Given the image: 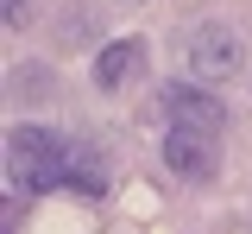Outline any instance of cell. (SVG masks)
<instances>
[{
  "instance_id": "cell-1",
  "label": "cell",
  "mask_w": 252,
  "mask_h": 234,
  "mask_svg": "<svg viewBox=\"0 0 252 234\" xmlns=\"http://www.w3.org/2000/svg\"><path fill=\"white\" fill-rule=\"evenodd\" d=\"M76 165H82V146L51 133V127H13L6 133V177L19 196L76 190Z\"/></svg>"
},
{
  "instance_id": "cell-2",
  "label": "cell",
  "mask_w": 252,
  "mask_h": 234,
  "mask_svg": "<svg viewBox=\"0 0 252 234\" xmlns=\"http://www.w3.org/2000/svg\"><path fill=\"white\" fill-rule=\"evenodd\" d=\"M164 127H195V133H227V101H215L202 82H170L164 89Z\"/></svg>"
},
{
  "instance_id": "cell-3",
  "label": "cell",
  "mask_w": 252,
  "mask_h": 234,
  "mask_svg": "<svg viewBox=\"0 0 252 234\" xmlns=\"http://www.w3.org/2000/svg\"><path fill=\"white\" fill-rule=\"evenodd\" d=\"M164 165L189 177V184H208L220 165V133H195V127H164Z\"/></svg>"
},
{
  "instance_id": "cell-4",
  "label": "cell",
  "mask_w": 252,
  "mask_h": 234,
  "mask_svg": "<svg viewBox=\"0 0 252 234\" xmlns=\"http://www.w3.org/2000/svg\"><path fill=\"white\" fill-rule=\"evenodd\" d=\"M240 70V38L227 26H195L189 32V76L195 82H227Z\"/></svg>"
},
{
  "instance_id": "cell-5",
  "label": "cell",
  "mask_w": 252,
  "mask_h": 234,
  "mask_svg": "<svg viewBox=\"0 0 252 234\" xmlns=\"http://www.w3.org/2000/svg\"><path fill=\"white\" fill-rule=\"evenodd\" d=\"M139 70H145V38H114V44L94 51V82H101V89L139 82Z\"/></svg>"
},
{
  "instance_id": "cell-6",
  "label": "cell",
  "mask_w": 252,
  "mask_h": 234,
  "mask_svg": "<svg viewBox=\"0 0 252 234\" xmlns=\"http://www.w3.org/2000/svg\"><path fill=\"white\" fill-rule=\"evenodd\" d=\"M26 13H32L26 0H6V26H26Z\"/></svg>"
},
{
  "instance_id": "cell-7",
  "label": "cell",
  "mask_w": 252,
  "mask_h": 234,
  "mask_svg": "<svg viewBox=\"0 0 252 234\" xmlns=\"http://www.w3.org/2000/svg\"><path fill=\"white\" fill-rule=\"evenodd\" d=\"M126 6H139V0H126Z\"/></svg>"
}]
</instances>
